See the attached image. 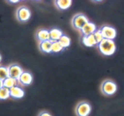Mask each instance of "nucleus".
<instances>
[{"mask_svg":"<svg viewBox=\"0 0 124 116\" xmlns=\"http://www.w3.org/2000/svg\"><path fill=\"white\" fill-rule=\"evenodd\" d=\"M97 31L96 26L93 23L88 22L85 25L84 27L81 29V32L83 33V36H88L92 35Z\"/></svg>","mask_w":124,"mask_h":116,"instance_id":"10","label":"nucleus"},{"mask_svg":"<svg viewBox=\"0 0 124 116\" xmlns=\"http://www.w3.org/2000/svg\"><path fill=\"white\" fill-rule=\"evenodd\" d=\"M9 77L8 68L3 66H0V80L3 81Z\"/></svg>","mask_w":124,"mask_h":116,"instance_id":"20","label":"nucleus"},{"mask_svg":"<svg viewBox=\"0 0 124 116\" xmlns=\"http://www.w3.org/2000/svg\"><path fill=\"white\" fill-rule=\"evenodd\" d=\"M101 32L103 38L113 40L116 37L117 32L115 28L109 26H104L101 28Z\"/></svg>","mask_w":124,"mask_h":116,"instance_id":"6","label":"nucleus"},{"mask_svg":"<svg viewBox=\"0 0 124 116\" xmlns=\"http://www.w3.org/2000/svg\"><path fill=\"white\" fill-rule=\"evenodd\" d=\"M17 81V80H15L9 77H8V78L3 80V87H5V88H8L9 89H11L13 87L16 86Z\"/></svg>","mask_w":124,"mask_h":116,"instance_id":"16","label":"nucleus"},{"mask_svg":"<svg viewBox=\"0 0 124 116\" xmlns=\"http://www.w3.org/2000/svg\"><path fill=\"white\" fill-rule=\"evenodd\" d=\"M82 41L85 46L87 47H93L96 45H98L94 35H89L88 36H83Z\"/></svg>","mask_w":124,"mask_h":116,"instance_id":"11","label":"nucleus"},{"mask_svg":"<svg viewBox=\"0 0 124 116\" xmlns=\"http://www.w3.org/2000/svg\"><path fill=\"white\" fill-rule=\"evenodd\" d=\"M3 87V81L1 80H0V89Z\"/></svg>","mask_w":124,"mask_h":116,"instance_id":"24","label":"nucleus"},{"mask_svg":"<svg viewBox=\"0 0 124 116\" xmlns=\"http://www.w3.org/2000/svg\"><path fill=\"white\" fill-rule=\"evenodd\" d=\"M52 44V41H51V40L42 41V42H40L39 45V48L40 51L42 52H45V53H51Z\"/></svg>","mask_w":124,"mask_h":116,"instance_id":"15","label":"nucleus"},{"mask_svg":"<svg viewBox=\"0 0 124 116\" xmlns=\"http://www.w3.org/2000/svg\"><path fill=\"white\" fill-rule=\"evenodd\" d=\"M55 5L60 10H66L71 7L72 1L71 0H57L55 1Z\"/></svg>","mask_w":124,"mask_h":116,"instance_id":"14","label":"nucleus"},{"mask_svg":"<svg viewBox=\"0 0 124 116\" xmlns=\"http://www.w3.org/2000/svg\"><path fill=\"white\" fill-rule=\"evenodd\" d=\"M18 80L22 85H30L33 81L32 75L29 72L23 71Z\"/></svg>","mask_w":124,"mask_h":116,"instance_id":"8","label":"nucleus"},{"mask_svg":"<svg viewBox=\"0 0 124 116\" xmlns=\"http://www.w3.org/2000/svg\"><path fill=\"white\" fill-rule=\"evenodd\" d=\"M9 2L12 3H18L20 2V1H18V0H14V1H9Z\"/></svg>","mask_w":124,"mask_h":116,"instance_id":"23","label":"nucleus"},{"mask_svg":"<svg viewBox=\"0 0 124 116\" xmlns=\"http://www.w3.org/2000/svg\"><path fill=\"white\" fill-rule=\"evenodd\" d=\"M10 89L5 87L0 89V100H4L10 97Z\"/></svg>","mask_w":124,"mask_h":116,"instance_id":"18","label":"nucleus"},{"mask_svg":"<svg viewBox=\"0 0 124 116\" xmlns=\"http://www.w3.org/2000/svg\"><path fill=\"white\" fill-rule=\"evenodd\" d=\"M58 41L64 49L69 47L71 44V39L65 35H63Z\"/></svg>","mask_w":124,"mask_h":116,"instance_id":"17","label":"nucleus"},{"mask_svg":"<svg viewBox=\"0 0 124 116\" xmlns=\"http://www.w3.org/2000/svg\"><path fill=\"white\" fill-rule=\"evenodd\" d=\"M31 12L29 9L26 6H21L16 11V17L21 22H26L30 19Z\"/></svg>","mask_w":124,"mask_h":116,"instance_id":"5","label":"nucleus"},{"mask_svg":"<svg viewBox=\"0 0 124 116\" xmlns=\"http://www.w3.org/2000/svg\"><path fill=\"white\" fill-rule=\"evenodd\" d=\"M49 31L50 40L52 42L58 41L61 37L63 35L62 31L57 28H53Z\"/></svg>","mask_w":124,"mask_h":116,"instance_id":"12","label":"nucleus"},{"mask_svg":"<svg viewBox=\"0 0 124 116\" xmlns=\"http://www.w3.org/2000/svg\"><path fill=\"white\" fill-rule=\"evenodd\" d=\"M37 38L40 42L50 40L49 31L45 29H41L39 30L37 33Z\"/></svg>","mask_w":124,"mask_h":116,"instance_id":"13","label":"nucleus"},{"mask_svg":"<svg viewBox=\"0 0 124 116\" xmlns=\"http://www.w3.org/2000/svg\"><path fill=\"white\" fill-rule=\"evenodd\" d=\"M98 48L100 52L106 56H110L115 52L116 47L113 40L103 38L98 44Z\"/></svg>","mask_w":124,"mask_h":116,"instance_id":"1","label":"nucleus"},{"mask_svg":"<svg viewBox=\"0 0 124 116\" xmlns=\"http://www.w3.org/2000/svg\"><path fill=\"white\" fill-rule=\"evenodd\" d=\"M24 95V91L23 89L18 86H15L10 89V96L13 99H18L23 97Z\"/></svg>","mask_w":124,"mask_h":116,"instance_id":"9","label":"nucleus"},{"mask_svg":"<svg viewBox=\"0 0 124 116\" xmlns=\"http://www.w3.org/2000/svg\"><path fill=\"white\" fill-rule=\"evenodd\" d=\"M91 111V106L89 103L82 101L76 107V112L77 116H88Z\"/></svg>","mask_w":124,"mask_h":116,"instance_id":"4","label":"nucleus"},{"mask_svg":"<svg viewBox=\"0 0 124 116\" xmlns=\"http://www.w3.org/2000/svg\"><path fill=\"white\" fill-rule=\"evenodd\" d=\"M1 60H2V57H1V54H0V62H1Z\"/></svg>","mask_w":124,"mask_h":116,"instance_id":"25","label":"nucleus"},{"mask_svg":"<svg viewBox=\"0 0 124 116\" xmlns=\"http://www.w3.org/2000/svg\"><path fill=\"white\" fill-rule=\"evenodd\" d=\"M39 116H52L51 114H50L49 112H46V111H43L41 113L39 114Z\"/></svg>","mask_w":124,"mask_h":116,"instance_id":"22","label":"nucleus"},{"mask_svg":"<svg viewBox=\"0 0 124 116\" xmlns=\"http://www.w3.org/2000/svg\"><path fill=\"white\" fill-rule=\"evenodd\" d=\"M93 35L94 36V38L96 39V41H97V44L99 43L103 39V35H102V33L101 32V30H97L94 33H93Z\"/></svg>","mask_w":124,"mask_h":116,"instance_id":"21","label":"nucleus"},{"mask_svg":"<svg viewBox=\"0 0 124 116\" xmlns=\"http://www.w3.org/2000/svg\"><path fill=\"white\" fill-rule=\"evenodd\" d=\"M117 89V86L116 83L111 80H107L102 83L101 86L102 93L104 95L110 96L115 94Z\"/></svg>","mask_w":124,"mask_h":116,"instance_id":"2","label":"nucleus"},{"mask_svg":"<svg viewBox=\"0 0 124 116\" xmlns=\"http://www.w3.org/2000/svg\"><path fill=\"white\" fill-rule=\"evenodd\" d=\"M8 71H9V76L10 77L18 80L23 70L18 64H13L8 67Z\"/></svg>","mask_w":124,"mask_h":116,"instance_id":"7","label":"nucleus"},{"mask_svg":"<svg viewBox=\"0 0 124 116\" xmlns=\"http://www.w3.org/2000/svg\"><path fill=\"white\" fill-rule=\"evenodd\" d=\"M64 48L60 45L58 41H54L52 42V47H51V52L53 53H58L62 52Z\"/></svg>","mask_w":124,"mask_h":116,"instance_id":"19","label":"nucleus"},{"mask_svg":"<svg viewBox=\"0 0 124 116\" xmlns=\"http://www.w3.org/2000/svg\"><path fill=\"white\" fill-rule=\"evenodd\" d=\"M89 22L88 18L85 15L82 14H79L74 16L72 20V26L74 28L77 29L81 30L86 24Z\"/></svg>","mask_w":124,"mask_h":116,"instance_id":"3","label":"nucleus"}]
</instances>
